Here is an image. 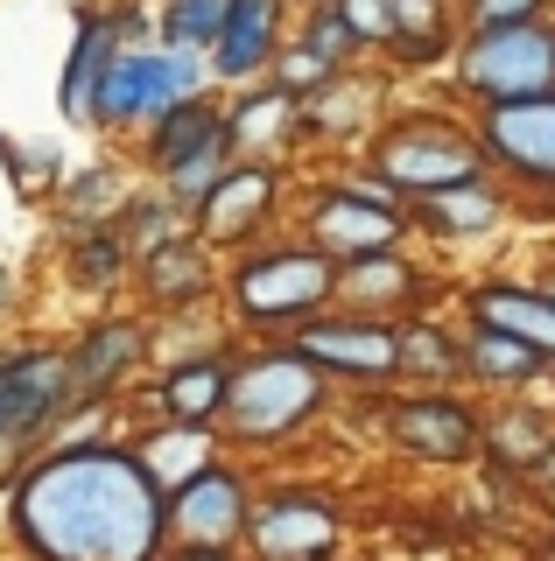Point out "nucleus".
I'll use <instances>...</instances> for the list:
<instances>
[{
  "label": "nucleus",
  "mask_w": 555,
  "mask_h": 561,
  "mask_svg": "<svg viewBox=\"0 0 555 561\" xmlns=\"http://www.w3.org/2000/svg\"><path fill=\"white\" fill-rule=\"evenodd\" d=\"M218 280H225L218 274V253L197 232H183V239H169V245H155V253L134 260V288H141V302L162 309V316L204 309L218 295Z\"/></svg>",
  "instance_id": "nucleus-18"
},
{
  "label": "nucleus",
  "mask_w": 555,
  "mask_h": 561,
  "mask_svg": "<svg viewBox=\"0 0 555 561\" xmlns=\"http://www.w3.org/2000/svg\"><path fill=\"white\" fill-rule=\"evenodd\" d=\"M218 134H225V105H218L212 92H190V99L169 105V113H155V119H148L141 154H148V169L162 175L169 162H183L190 148H204V140H218Z\"/></svg>",
  "instance_id": "nucleus-28"
},
{
  "label": "nucleus",
  "mask_w": 555,
  "mask_h": 561,
  "mask_svg": "<svg viewBox=\"0 0 555 561\" xmlns=\"http://www.w3.org/2000/svg\"><path fill=\"white\" fill-rule=\"evenodd\" d=\"M548 386H555V373H548ZM548 400H555V393H548Z\"/></svg>",
  "instance_id": "nucleus-42"
},
{
  "label": "nucleus",
  "mask_w": 555,
  "mask_h": 561,
  "mask_svg": "<svg viewBox=\"0 0 555 561\" xmlns=\"http://www.w3.org/2000/svg\"><path fill=\"white\" fill-rule=\"evenodd\" d=\"M204 57L218 84H260L282 57V0H225V28Z\"/></svg>",
  "instance_id": "nucleus-21"
},
{
  "label": "nucleus",
  "mask_w": 555,
  "mask_h": 561,
  "mask_svg": "<svg viewBox=\"0 0 555 561\" xmlns=\"http://www.w3.org/2000/svg\"><path fill=\"white\" fill-rule=\"evenodd\" d=\"M513 218V190L499 175L485 183H464V190H443V197H422L408 204V225L415 239H437V245H478V239H499Z\"/></svg>",
  "instance_id": "nucleus-19"
},
{
  "label": "nucleus",
  "mask_w": 555,
  "mask_h": 561,
  "mask_svg": "<svg viewBox=\"0 0 555 561\" xmlns=\"http://www.w3.org/2000/svg\"><path fill=\"white\" fill-rule=\"evenodd\" d=\"M464 28H457V0H394V43L387 57L401 70H437L457 57Z\"/></svg>",
  "instance_id": "nucleus-27"
},
{
  "label": "nucleus",
  "mask_w": 555,
  "mask_h": 561,
  "mask_svg": "<svg viewBox=\"0 0 555 561\" xmlns=\"http://www.w3.org/2000/svg\"><path fill=\"white\" fill-rule=\"evenodd\" d=\"M457 309L464 323H485V330H507L528 351H542L555 365V302L534 288V274H485V280H464L457 288Z\"/></svg>",
  "instance_id": "nucleus-16"
},
{
  "label": "nucleus",
  "mask_w": 555,
  "mask_h": 561,
  "mask_svg": "<svg viewBox=\"0 0 555 561\" xmlns=\"http://www.w3.org/2000/svg\"><path fill=\"white\" fill-rule=\"evenodd\" d=\"M380 435H387L394 456L429 470H464L485 456V408L464 400L457 386H415V393H394L380 408Z\"/></svg>",
  "instance_id": "nucleus-6"
},
{
  "label": "nucleus",
  "mask_w": 555,
  "mask_h": 561,
  "mask_svg": "<svg viewBox=\"0 0 555 561\" xmlns=\"http://www.w3.org/2000/svg\"><path fill=\"white\" fill-rule=\"evenodd\" d=\"M120 443L134 449V463L148 470V484L162 491H183L190 478H204V470L225 456L218 443V428H177V421H148V428H134V435H120Z\"/></svg>",
  "instance_id": "nucleus-25"
},
{
  "label": "nucleus",
  "mask_w": 555,
  "mask_h": 561,
  "mask_svg": "<svg viewBox=\"0 0 555 561\" xmlns=\"http://www.w3.org/2000/svg\"><path fill=\"white\" fill-rule=\"evenodd\" d=\"M8 548L14 561H162L169 499L148 484L120 435L43 443L8 478Z\"/></svg>",
  "instance_id": "nucleus-1"
},
{
  "label": "nucleus",
  "mask_w": 555,
  "mask_h": 561,
  "mask_svg": "<svg viewBox=\"0 0 555 561\" xmlns=\"http://www.w3.org/2000/svg\"><path fill=\"white\" fill-rule=\"evenodd\" d=\"M338 309L380 316V323H408V316L437 309V274H429L408 245L373 253V260H352V267H338Z\"/></svg>",
  "instance_id": "nucleus-15"
},
{
  "label": "nucleus",
  "mask_w": 555,
  "mask_h": 561,
  "mask_svg": "<svg viewBox=\"0 0 555 561\" xmlns=\"http://www.w3.org/2000/svg\"><path fill=\"white\" fill-rule=\"evenodd\" d=\"M127 204V175L113 162H84L78 175H64V218L71 225H113Z\"/></svg>",
  "instance_id": "nucleus-32"
},
{
  "label": "nucleus",
  "mask_w": 555,
  "mask_h": 561,
  "mask_svg": "<svg viewBox=\"0 0 555 561\" xmlns=\"http://www.w3.org/2000/svg\"><path fill=\"white\" fill-rule=\"evenodd\" d=\"M253 499H260V478L239 463V456H218L204 478H190L183 491H169V548L239 554V548H247Z\"/></svg>",
  "instance_id": "nucleus-12"
},
{
  "label": "nucleus",
  "mask_w": 555,
  "mask_h": 561,
  "mask_svg": "<svg viewBox=\"0 0 555 561\" xmlns=\"http://www.w3.org/2000/svg\"><path fill=\"white\" fill-rule=\"evenodd\" d=\"M450 78L472 105H507V99H534L555 92V14L548 22H520V28H485L464 35Z\"/></svg>",
  "instance_id": "nucleus-7"
},
{
  "label": "nucleus",
  "mask_w": 555,
  "mask_h": 561,
  "mask_svg": "<svg viewBox=\"0 0 555 561\" xmlns=\"http://www.w3.org/2000/svg\"><path fill=\"white\" fill-rule=\"evenodd\" d=\"M401 386H464V330L437 309L401 323Z\"/></svg>",
  "instance_id": "nucleus-29"
},
{
  "label": "nucleus",
  "mask_w": 555,
  "mask_h": 561,
  "mask_svg": "<svg viewBox=\"0 0 555 561\" xmlns=\"http://www.w3.org/2000/svg\"><path fill=\"white\" fill-rule=\"evenodd\" d=\"M134 35H141L134 14H78V43H71L64 78H57V113L64 119H92V92H99V78H106V64L120 49H141Z\"/></svg>",
  "instance_id": "nucleus-24"
},
{
  "label": "nucleus",
  "mask_w": 555,
  "mask_h": 561,
  "mask_svg": "<svg viewBox=\"0 0 555 561\" xmlns=\"http://www.w3.org/2000/svg\"><path fill=\"white\" fill-rule=\"evenodd\" d=\"M366 175L387 197L422 204V197H443V190L485 183L492 169H485L472 119L437 113V105H408V113H387L380 134L366 140Z\"/></svg>",
  "instance_id": "nucleus-4"
},
{
  "label": "nucleus",
  "mask_w": 555,
  "mask_h": 561,
  "mask_svg": "<svg viewBox=\"0 0 555 561\" xmlns=\"http://www.w3.org/2000/svg\"><path fill=\"white\" fill-rule=\"evenodd\" d=\"M162 561H247V554H204V548H169Z\"/></svg>",
  "instance_id": "nucleus-39"
},
{
  "label": "nucleus",
  "mask_w": 555,
  "mask_h": 561,
  "mask_svg": "<svg viewBox=\"0 0 555 561\" xmlns=\"http://www.w3.org/2000/svg\"><path fill=\"white\" fill-rule=\"evenodd\" d=\"M296 43H303V49H309V57H317L324 70H331V78H338V70H352L359 57H366V49L352 43V28L338 22V8H331V0H309V14H303V35H296Z\"/></svg>",
  "instance_id": "nucleus-34"
},
{
  "label": "nucleus",
  "mask_w": 555,
  "mask_h": 561,
  "mask_svg": "<svg viewBox=\"0 0 555 561\" xmlns=\"http://www.w3.org/2000/svg\"><path fill=\"white\" fill-rule=\"evenodd\" d=\"M520 484H534V491H542V499L555 505V443L542 449V463H534V470H528V478H520Z\"/></svg>",
  "instance_id": "nucleus-38"
},
{
  "label": "nucleus",
  "mask_w": 555,
  "mask_h": 561,
  "mask_svg": "<svg viewBox=\"0 0 555 561\" xmlns=\"http://www.w3.org/2000/svg\"><path fill=\"white\" fill-rule=\"evenodd\" d=\"M64 358H71V414H99L148 365V323L141 316H106V323L64 344Z\"/></svg>",
  "instance_id": "nucleus-14"
},
{
  "label": "nucleus",
  "mask_w": 555,
  "mask_h": 561,
  "mask_svg": "<svg viewBox=\"0 0 555 561\" xmlns=\"http://www.w3.org/2000/svg\"><path fill=\"white\" fill-rule=\"evenodd\" d=\"M380 119H387V84L359 64L338 70L331 84H317V92L303 99V140H324V148H338V140H373Z\"/></svg>",
  "instance_id": "nucleus-22"
},
{
  "label": "nucleus",
  "mask_w": 555,
  "mask_h": 561,
  "mask_svg": "<svg viewBox=\"0 0 555 561\" xmlns=\"http://www.w3.org/2000/svg\"><path fill=\"white\" fill-rule=\"evenodd\" d=\"M296 225H303L296 239H303V245H317L331 267H352V260L394 253V245H408V239H415L408 204H401V197H387V190H380L366 169L317 183V190L303 197Z\"/></svg>",
  "instance_id": "nucleus-5"
},
{
  "label": "nucleus",
  "mask_w": 555,
  "mask_h": 561,
  "mask_svg": "<svg viewBox=\"0 0 555 561\" xmlns=\"http://www.w3.org/2000/svg\"><path fill=\"white\" fill-rule=\"evenodd\" d=\"M555 443V400L542 393H499L485 408V470L492 478H528Z\"/></svg>",
  "instance_id": "nucleus-23"
},
{
  "label": "nucleus",
  "mask_w": 555,
  "mask_h": 561,
  "mask_svg": "<svg viewBox=\"0 0 555 561\" xmlns=\"http://www.w3.org/2000/svg\"><path fill=\"white\" fill-rule=\"evenodd\" d=\"M472 134L485 148V169L507 190L528 197H555V92L507 99V105H478Z\"/></svg>",
  "instance_id": "nucleus-11"
},
{
  "label": "nucleus",
  "mask_w": 555,
  "mask_h": 561,
  "mask_svg": "<svg viewBox=\"0 0 555 561\" xmlns=\"http://www.w3.org/2000/svg\"><path fill=\"white\" fill-rule=\"evenodd\" d=\"M282 344H296L331 386H401V323H380V316L324 309Z\"/></svg>",
  "instance_id": "nucleus-10"
},
{
  "label": "nucleus",
  "mask_w": 555,
  "mask_h": 561,
  "mask_svg": "<svg viewBox=\"0 0 555 561\" xmlns=\"http://www.w3.org/2000/svg\"><path fill=\"white\" fill-rule=\"evenodd\" d=\"M218 295H225V323L233 330H247L260 344H282L309 316L338 309V267L303 239H260L247 253H233V274L218 280Z\"/></svg>",
  "instance_id": "nucleus-3"
},
{
  "label": "nucleus",
  "mask_w": 555,
  "mask_h": 561,
  "mask_svg": "<svg viewBox=\"0 0 555 561\" xmlns=\"http://www.w3.org/2000/svg\"><path fill=\"white\" fill-rule=\"evenodd\" d=\"M233 351H204V358H177L162 365L148 386V421H177V428H218L225 414V386H233Z\"/></svg>",
  "instance_id": "nucleus-20"
},
{
  "label": "nucleus",
  "mask_w": 555,
  "mask_h": 561,
  "mask_svg": "<svg viewBox=\"0 0 555 561\" xmlns=\"http://www.w3.org/2000/svg\"><path fill=\"white\" fill-rule=\"evenodd\" d=\"M71 414V358L64 344H14L0 351V443L14 456H36Z\"/></svg>",
  "instance_id": "nucleus-9"
},
{
  "label": "nucleus",
  "mask_w": 555,
  "mask_h": 561,
  "mask_svg": "<svg viewBox=\"0 0 555 561\" xmlns=\"http://www.w3.org/2000/svg\"><path fill=\"white\" fill-rule=\"evenodd\" d=\"M8 309H14V267L0 260V316H8Z\"/></svg>",
  "instance_id": "nucleus-40"
},
{
  "label": "nucleus",
  "mask_w": 555,
  "mask_h": 561,
  "mask_svg": "<svg viewBox=\"0 0 555 561\" xmlns=\"http://www.w3.org/2000/svg\"><path fill=\"white\" fill-rule=\"evenodd\" d=\"M225 28V0H162V49H212Z\"/></svg>",
  "instance_id": "nucleus-35"
},
{
  "label": "nucleus",
  "mask_w": 555,
  "mask_h": 561,
  "mask_svg": "<svg viewBox=\"0 0 555 561\" xmlns=\"http://www.w3.org/2000/svg\"><path fill=\"white\" fill-rule=\"evenodd\" d=\"M534 288H542L548 302H555V267H542V274H534Z\"/></svg>",
  "instance_id": "nucleus-41"
},
{
  "label": "nucleus",
  "mask_w": 555,
  "mask_h": 561,
  "mask_svg": "<svg viewBox=\"0 0 555 561\" xmlns=\"http://www.w3.org/2000/svg\"><path fill=\"white\" fill-rule=\"evenodd\" d=\"M247 561H338L344 505L324 484H260L247 519Z\"/></svg>",
  "instance_id": "nucleus-8"
},
{
  "label": "nucleus",
  "mask_w": 555,
  "mask_h": 561,
  "mask_svg": "<svg viewBox=\"0 0 555 561\" xmlns=\"http://www.w3.org/2000/svg\"><path fill=\"white\" fill-rule=\"evenodd\" d=\"M555 0H457V28L485 35V28H520V22H548Z\"/></svg>",
  "instance_id": "nucleus-36"
},
{
  "label": "nucleus",
  "mask_w": 555,
  "mask_h": 561,
  "mask_svg": "<svg viewBox=\"0 0 555 561\" xmlns=\"http://www.w3.org/2000/svg\"><path fill=\"white\" fill-rule=\"evenodd\" d=\"M555 365L542 351H528L507 330H485V323H464V386H485V393H528V386H548Z\"/></svg>",
  "instance_id": "nucleus-26"
},
{
  "label": "nucleus",
  "mask_w": 555,
  "mask_h": 561,
  "mask_svg": "<svg viewBox=\"0 0 555 561\" xmlns=\"http://www.w3.org/2000/svg\"><path fill=\"white\" fill-rule=\"evenodd\" d=\"M338 22L352 28L359 49H387L394 43V0H331Z\"/></svg>",
  "instance_id": "nucleus-37"
},
{
  "label": "nucleus",
  "mask_w": 555,
  "mask_h": 561,
  "mask_svg": "<svg viewBox=\"0 0 555 561\" xmlns=\"http://www.w3.org/2000/svg\"><path fill=\"white\" fill-rule=\"evenodd\" d=\"M225 169H233V148H225V134H218V140H204V148H190L183 162H169L162 175H155V190H162L169 204L197 210V204H204V190H212Z\"/></svg>",
  "instance_id": "nucleus-33"
},
{
  "label": "nucleus",
  "mask_w": 555,
  "mask_h": 561,
  "mask_svg": "<svg viewBox=\"0 0 555 561\" xmlns=\"http://www.w3.org/2000/svg\"><path fill=\"white\" fill-rule=\"evenodd\" d=\"M296 140H303V99H288L274 78L247 84L225 105V148H233V162H288Z\"/></svg>",
  "instance_id": "nucleus-17"
},
{
  "label": "nucleus",
  "mask_w": 555,
  "mask_h": 561,
  "mask_svg": "<svg viewBox=\"0 0 555 561\" xmlns=\"http://www.w3.org/2000/svg\"><path fill=\"white\" fill-rule=\"evenodd\" d=\"M113 232L127 239V253L141 260V253H155V245H169V239H183L190 232V210L183 204H169L162 190H127V204H120V218H113Z\"/></svg>",
  "instance_id": "nucleus-31"
},
{
  "label": "nucleus",
  "mask_w": 555,
  "mask_h": 561,
  "mask_svg": "<svg viewBox=\"0 0 555 561\" xmlns=\"http://www.w3.org/2000/svg\"><path fill=\"white\" fill-rule=\"evenodd\" d=\"M134 274V253L113 225H71V280L84 295H113Z\"/></svg>",
  "instance_id": "nucleus-30"
},
{
  "label": "nucleus",
  "mask_w": 555,
  "mask_h": 561,
  "mask_svg": "<svg viewBox=\"0 0 555 561\" xmlns=\"http://www.w3.org/2000/svg\"><path fill=\"white\" fill-rule=\"evenodd\" d=\"M282 197H288V169L282 162H233L204 190V204L190 210V232H197L212 253H247L274 232L282 218Z\"/></svg>",
  "instance_id": "nucleus-13"
},
{
  "label": "nucleus",
  "mask_w": 555,
  "mask_h": 561,
  "mask_svg": "<svg viewBox=\"0 0 555 561\" xmlns=\"http://www.w3.org/2000/svg\"><path fill=\"white\" fill-rule=\"evenodd\" d=\"M338 386L303 358L296 344H247L233 358V386H225V414H218V443L239 456H274L296 435H309L331 414Z\"/></svg>",
  "instance_id": "nucleus-2"
}]
</instances>
